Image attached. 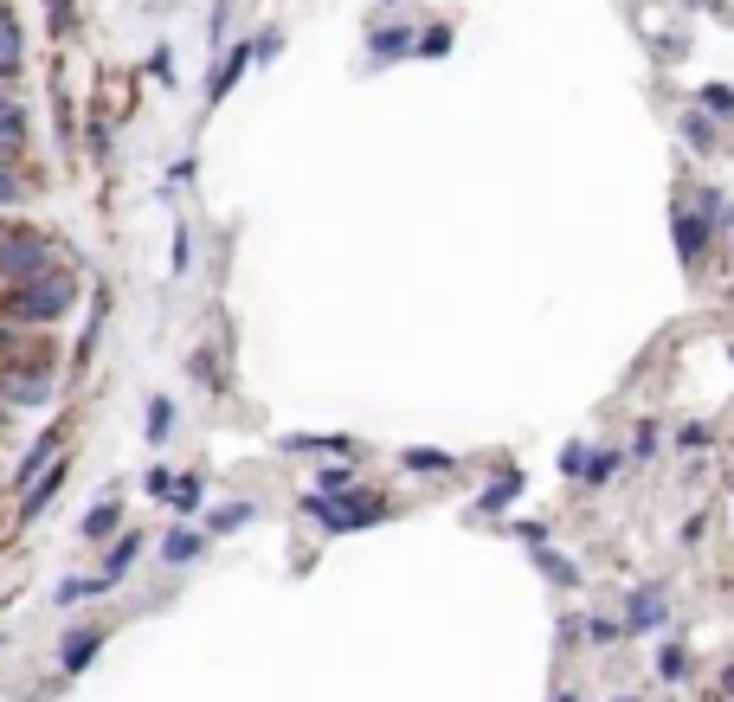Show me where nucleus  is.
I'll list each match as a JSON object with an SVG mask.
<instances>
[{
	"label": "nucleus",
	"mask_w": 734,
	"mask_h": 702,
	"mask_svg": "<svg viewBox=\"0 0 734 702\" xmlns=\"http://www.w3.org/2000/svg\"><path fill=\"white\" fill-rule=\"evenodd\" d=\"M84 296H90V290L77 278V265L59 258L52 271L0 290V323H13V329H65L77 310H84Z\"/></svg>",
	"instance_id": "obj_1"
},
{
	"label": "nucleus",
	"mask_w": 734,
	"mask_h": 702,
	"mask_svg": "<svg viewBox=\"0 0 734 702\" xmlns=\"http://www.w3.org/2000/svg\"><path fill=\"white\" fill-rule=\"evenodd\" d=\"M296 509H303L322 535H362V529H380V522L400 516V503H393L387 491H374V484H362V491H348V496L303 491L296 496Z\"/></svg>",
	"instance_id": "obj_2"
},
{
	"label": "nucleus",
	"mask_w": 734,
	"mask_h": 702,
	"mask_svg": "<svg viewBox=\"0 0 734 702\" xmlns=\"http://www.w3.org/2000/svg\"><path fill=\"white\" fill-rule=\"evenodd\" d=\"M59 265V239L46 232V226H7V239H0V290L7 283H26L39 278V271H52Z\"/></svg>",
	"instance_id": "obj_3"
},
{
	"label": "nucleus",
	"mask_w": 734,
	"mask_h": 702,
	"mask_svg": "<svg viewBox=\"0 0 734 702\" xmlns=\"http://www.w3.org/2000/svg\"><path fill=\"white\" fill-rule=\"evenodd\" d=\"M670 239H676V258H683V271H689V278H702V271H709V258H715V239H722V226H715V219H702V213L689 207V201H676V207H670Z\"/></svg>",
	"instance_id": "obj_4"
},
{
	"label": "nucleus",
	"mask_w": 734,
	"mask_h": 702,
	"mask_svg": "<svg viewBox=\"0 0 734 702\" xmlns=\"http://www.w3.org/2000/svg\"><path fill=\"white\" fill-rule=\"evenodd\" d=\"M619 626H625V638H658V632H670L676 626V606H670V593L663 586H632L625 593V613H619Z\"/></svg>",
	"instance_id": "obj_5"
},
{
	"label": "nucleus",
	"mask_w": 734,
	"mask_h": 702,
	"mask_svg": "<svg viewBox=\"0 0 734 702\" xmlns=\"http://www.w3.org/2000/svg\"><path fill=\"white\" fill-rule=\"evenodd\" d=\"M72 471H77V458L65 451V458H52V471H46L39 484H26V491L13 496V529H33L39 516H52V503H59V491L72 484Z\"/></svg>",
	"instance_id": "obj_6"
},
{
	"label": "nucleus",
	"mask_w": 734,
	"mask_h": 702,
	"mask_svg": "<svg viewBox=\"0 0 734 702\" xmlns=\"http://www.w3.org/2000/svg\"><path fill=\"white\" fill-rule=\"evenodd\" d=\"M400 59H419V26L413 20H374L367 26V65L362 71H387Z\"/></svg>",
	"instance_id": "obj_7"
},
{
	"label": "nucleus",
	"mask_w": 734,
	"mask_h": 702,
	"mask_svg": "<svg viewBox=\"0 0 734 702\" xmlns=\"http://www.w3.org/2000/svg\"><path fill=\"white\" fill-rule=\"evenodd\" d=\"M103 644H110V626H103V619H77V626H65V632H59V670H65V677H84V670L97 664Z\"/></svg>",
	"instance_id": "obj_8"
},
{
	"label": "nucleus",
	"mask_w": 734,
	"mask_h": 702,
	"mask_svg": "<svg viewBox=\"0 0 734 702\" xmlns=\"http://www.w3.org/2000/svg\"><path fill=\"white\" fill-rule=\"evenodd\" d=\"M155 555H161L168 573H187V567H200L207 555H213V535H207L200 522H174V529L155 542Z\"/></svg>",
	"instance_id": "obj_9"
},
{
	"label": "nucleus",
	"mask_w": 734,
	"mask_h": 702,
	"mask_svg": "<svg viewBox=\"0 0 734 702\" xmlns=\"http://www.w3.org/2000/svg\"><path fill=\"white\" fill-rule=\"evenodd\" d=\"M284 458H362L355 432H278Z\"/></svg>",
	"instance_id": "obj_10"
},
{
	"label": "nucleus",
	"mask_w": 734,
	"mask_h": 702,
	"mask_svg": "<svg viewBox=\"0 0 734 702\" xmlns=\"http://www.w3.org/2000/svg\"><path fill=\"white\" fill-rule=\"evenodd\" d=\"M123 529H130V509H123V496H103V503H90V509H84V522H77V542H90V548H110Z\"/></svg>",
	"instance_id": "obj_11"
},
{
	"label": "nucleus",
	"mask_w": 734,
	"mask_h": 702,
	"mask_svg": "<svg viewBox=\"0 0 734 702\" xmlns=\"http://www.w3.org/2000/svg\"><path fill=\"white\" fill-rule=\"evenodd\" d=\"M245 71H252V33H245V39H232V46L220 52V65H213V77H207V110H220L225 97L238 90V77H245Z\"/></svg>",
	"instance_id": "obj_12"
},
{
	"label": "nucleus",
	"mask_w": 734,
	"mask_h": 702,
	"mask_svg": "<svg viewBox=\"0 0 734 702\" xmlns=\"http://www.w3.org/2000/svg\"><path fill=\"white\" fill-rule=\"evenodd\" d=\"M207 491H213V471H207V464H187V471L174 477L168 516H174V522H200V509H207Z\"/></svg>",
	"instance_id": "obj_13"
},
{
	"label": "nucleus",
	"mask_w": 734,
	"mask_h": 702,
	"mask_svg": "<svg viewBox=\"0 0 734 702\" xmlns=\"http://www.w3.org/2000/svg\"><path fill=\"white\" fill-rule=\"evenodd\" d=\"M143 548H148V535L143 529H123L110 548H97V573L110 580V586H123L130 573H136V561H143Z\"/></svg>",
	"instance_id": "obj_14"
},
{
	"label": "nucleus",
	"mask_w": 734,
	"mask_h": 702,
	"mask_svg": "<svg viewBox=\"0 0 734 702\" xmlns=\"http://www.w3.org/2000/svg\"><path fill=\"white\" fill-rule=\"evenodd\" d=\"M722 130H729V123H715V117H709V110H696V104H683V110H676V136H683L689 155H722Z\"/></svg>",
	"instance_id": "obj_15"
},
{
	"label": "nucleus",
	"mask_w": 734,
	"mask_h": 702,
	"mask_svg": "<svg viewBox=\"0 0 734 702\" xmlns=\"http://www.w3.org/2000/svg\"><path fill=\"white\" fill-rule=\"evenodd\" d=\"M252 522H258V503H252V496H225V503H207V509H200V529H207L213 542L252 529Z\"/></svg>",
	"instance_id": "obj_16"
},
{
	"label": "nucleus",
	"mask_w": 734,
	"mask_h": 702,
	"mask_svg": "<svg viewBox=\"0 0 734 702\" xmlns=\"http://www.w3.org/2000/svg\"><path fill=\"white\" fill-rule=\"evenodd\" d=\"M522 484H528V477H522V464H503V458H497V464H490V484L477 491L470 509H477V516H503L515 496H522Z\"/></svg>",
	"instance_id": "obj_17"
},
{
	"label": "nucleus",
	"mask_w": 734,
	"mask_h": 702,
	"mask_svg": "<svg viewBox=\"0 0 734 702\" xmlns=\"http://www.w3.org/2000/svg\"><path fill=\"white\" fill-rule=\"evenodd\" d=\"M393 464H400L406 477H457V464H464V458H451V451H439V445H406Z\"/></svg>",
	"instance_id": "obj_18"
},
{
	"label": "nucleus",
	"mask_w": 734,
	"mask_h": 702,
	"mask_svg": "<svg viewBox=\"0 0 734 702\" xmlns=\"http://www.w3.org/2000/svg\"><path fill=\"white\" fill-rule=\"evenodd\" d=\"M619 471H632V451H625V445H592V451H587V471H580V484H587V491H605Z\"/></svg>",
	"instance_id": "obj_19"
},
{
	"label": "nucleus",
	"mask_w": 734,
	"mask_h": 702,
	"mask_svg": "<svg viewBox=\"0 0 734 702\" xmlns=\"http://www.w3.org/2000/svg\"><path fill=\"white\" fill-rule=\"evenodd\" d=\"M367 477H362V458H335V464H316V477H309V491H322V496H348V491H362Z\"/></svg>",
	"instance_id": "obj_20"
},
{
	"label": "nucleus",
	"mask_w": 734,
	"mask_h": 702,
	"mask_svg": "<svg viewBox=\"0 0 734 702\" xmlns=\"http://www.w3.org/2000/svg\"><path fill=\"white\" fill-rule=\"evenodd\" d=\"M117 586L103 580V573H65L59 586H52V606H90V600H110Z\"/></svg>",
	"instance_id": "obj_21"
},
{
	"label": "nucleus",
	"mask_w": 734,
	"mask_h": 702,
	"mask_svg": "<svg viewBox=\"0 0 734 702\" xmlns=\"http://www.w3.org/2000/svg\"><path fill=\"white\" fill-rule=\"evenodd\" d=\"M181 367H187V380H194L200 394H225V367H220V349H207V342H194Z\"/></svg>",
	"instance_id": "obj_22"
},
{
	"label": "nucleus",
	"mask_w": 734,
	"mask_h": 702,
	"mask_svg": "<svg viewBox=\"0 0 734 702\" xmlns=\"http://www.w3.org/2000/svg\"><path fill=\"white\" fill-rule=\"evenodd\" d=\"M20 65H26V33H20V20H13V7L0 0V77L13 84V77H20Z\"/></svg>",
	"instance_id": "obj_23"
},
{
	"label": "nucleus",
	"mask_w": 734,
	"mask_h": 702,
	"mask_svg": "<svg viewBox=\"0 0 734 702\" xmlns=\"http://www.w3.org/2000/svg\"><path fill=\"white\" fill-rule=\"evenodd\" d=\"M174 438V400L168 394H148V407H143V445L148 451H161Z\"/></svg>",
	"instance_id": "obj_24"
},
{
	"label": "nucleus",
	"mask_w": 734,
	"mask_h": 702,
	"mask_svg": "<svg viewBox=\"0 0 734 702\" xmlns=\"http://www.w3.org/2000/svg\"><path fill=\"white\" fill-rule=\"evenodd\" d=\"M84 161H90V168H110V161H117V130H110V117H97V110L84 117Z\"/></svg>",
	"instance_id": "obj_25"
},
{
	"label": "nucleus",
	"mask_w": 734,
	"mask_h": 702,
	"mask_svg": "<svg viewBox=\"0 0 734 702\" xmlns=\"http://www.w3.org/2000/svg\"><path fill=\"white\" fill-rule=\"evenodd\" d=\"M535 567L561 586V593H574V586H587V567H574V555H561V548H535Z\"/></svg>",
	"instance_id": "obj_26"
},
{
	"label": "nucleus",
	"mask_w": 734,
	"mask_h": 702,
	"mask_svg": "<svg viewBox=\"0 0 734 702\" xmlns=\"http://www.w3.org/2000/svg\"><path fill=\"white\" fill-rule=\"evenodd\" d=\"M625 451H632V464H658V451H663V420H638V425H632V438H625Z\"/></svg>",
	"instance_id": "obj_27"
},
{
	"label": "nucleus",
	"mask_w": 734,
	"mask_h": 702,
	"mask_svg": "<svg viewBox=\"0 0 734 702\" xmlns=\"http://www.w3.org/2000/svg\"><path fill=\"white\" fill-rule=\"evenodd\" d=\"M670 445H676L683 458H709V451H715V425H709V420H683Z\"/></svg>",
	"instance_id": "obj_28"
},
{
	"label": "nucleus",
	"mask_w": 734,
	"mask_h": 702,
	"mask_svg": "<svg viewBox=\"0 0 734 702\" xmlns=\"http://www.w3.org/2000/svg\"><path fill=\"white\" fill-rule=\"evenodd\" d=\"M689 104H696V110H709L715 123H734V84H722V77H709Z\"/></svg>",
	"instance_id": "obj_29"
},
{
	"label": "nucleus",
	"mask_w": 734,
	"mask_h": 702,
	"mask_svg": "<svg viewBox=\"0 0 734 702\" xmlns=\"http://www.w3.org/2000/svg\"><path fill=\"white\" fill-rule=\"evenodd\" d=\"M26 187H33V174H26V161H0V213L26 207Z\"/></svg>",
	"instance_id": "obj_30"
},
{
	"label": "nucleus",
	"mask_w": 734,
	"mask_h": 702,
	"mask_svg": "<svg viewBox=\"0 0 734 702\" xmlns=\"http://www.w3.org/2000/svg\"><path fill=\"white\" fill-rule=\"evenodd\" d=\"M451 46H457V26H451V20L419 26V59H451Z\"/></svg>",
	"instance_id": "obj_31"
},
{
	"label": "nucleus",
	"mask_w": 734,
	"mask_h": 702,
	"mask_svg": "<svg viewBox=\"0 0 734 702\" xmlns=\"http://www.w3.org/2000/svg\"><path fill=\"white\" fill-rule=\"evenodd\" d=\"M278 59H284V33H278V26H258V33H252V71L278 65Z\"/></svg>",
	"instance_id": "obj_32"
},
{
	"label": "nucleus",
	"mask_w": 734,
	"mask_h": 702,
	"mask_svg": "<svg viewBox=\"0 0 734 702\" xmlns=\"http://www.w3.org/2000/svg\"><path fill=\"white\" fill-rule=\"evenodd\" d=\"M174 477H181L174 464H143V496H148V503H161V509H168V496H174Z\"/></svg>",
	"instance_id": "obj_33"
},
{
	"label": "nucleus",
	"mask_w": 734,
	"mask_h": 702,
	"mask_svg": "<svg viewBox=\"0 0 734 702\" xmlns=\"http://www.w3.org/2000/svg\"><path fill=\"white\" fill-rule=\"evenodd\" d=\"M658 677H663V683H689V677H696V664H689V651H683V644H663V651H658Z\"/></svg>",
	"instance_id": "obj_34"
},
{
	"label": "nucleus",
	"mask_w": 734,
	"mask_h": 702,
	"mask_svg": "<svg viewBox=\"0 0 734 702\" xmlns=\"http://www.w3.org/2000/svg\"><path fill=\"white\" fill-rule=\"evenodd\" d=\"M46 7V33L52 39H72L77 33V0H39Z\"/></svg>",
	"instance_id": "obj_35"
},
{
	"label": "nucleus",
	"mask_w": 734,
	"mask_h": 702,
	"mask_svg": "<svg viewBox=\"0 0 734 702\" xmlns=\"http://www.w3.org/2000/svg\"><path fill=\"white\" fill-rule=\"evenodd\" d=\"M168 271H174V278L194 271V226H187V219H174V258H168Z\"/></svg>",
	"instance_id": "obj_36"
},
{
	"label": "nucleus",
	"mask_w": 734,
	"mask_h": 702,
	"mask_svg": "<svg viewBox=\"0 0 734 702\" xmlns=\"http://www.w3.org/2000/svg\"><path fill=\"white\" fill-rule=\"evenodd\" d=\"M625 638V626L612 619V613H587V644L592 651H605V644H619Z\"/></svg>",
	"instance_id": "obj_37"
},
{
	"label": "nucleus",
	"mask_w": 734,
	"mask_h": 702,
	"mask_svg": "<svg viewBox=\"0 0 734 702\" xmlns=\"http://www.w3.org/2000/svg\"><path fill=\"white\" fill-rule=\"evenodd\" d=\"M503 529H510L515 542H528V548H548V529H554V522H548V516H535V522H503Z\"/></svg>",
	"instance_id": "obj_38"
},
{
	"label": "nucleus",
	"mask_w": 734,
	"mask_h": 702,
	"mask_svg": "<svg viewBox=\"0 0 734 702\" xmlns=\"http://www.w3.org/2000/svg\"><path fill=\"white\" fill-rule=\"evenodd\" d=\"M587 438H567V451H561V477H574V484H580V471H587Z\"/></svg>",
	"instance_id": "obj_39"
},
{
	"label": "nucleus",
	"mask_w": 734,
	"mask_h": 702,
	"mask_svg": "<svg viewBox=\"0 0 734 702\" xmlns=\"http://www.w3.org/2000/svg\"><path fill=\"white\" fill-rule=\"evenodd\" d=\"M148 71H155V84H174V52L155 46V52H148Z\"/></svg>",
	"instance_id": "obj_40"
},
{
	"label": "nucleus",
	"mask_w": 734,
	"mask_h": 702,
	"mask_svg": "<svg viewBox=\"0 0 734 702\" xmlns=\"http://www.w3.org/2000/svg\"><path fill=\"white\" fill-rule=\"evenodd\" d=\"M676 7H689V13H715V20H729V26H734V7H722V0H676Z\"/></svg>",
	"instance_id": "obj_41"
},
{
	"label": "nucleus",
	"mask_w": 734,
	"mask_h": 702,
	"mask_svg": "<svg viewBox=\"0 0 734 702\" xmlns=\"http://www.w3.org/2000/svg\"><path fill=\"white\" fill-rule=\"evenodd\" d=\"M194 174H200V155H181V161L168 168V181H194Z\"/></svg>",
	"instance_id": "obj_42"
},
{
	"label": "nucleus",
	"mask_w": 734,
	"mask_h": 702,
	"mask_svg": "<svg viewBox=\"0 0 734 702\" xmlns=\"http://www.w3.org/2000/svg\"><path fill=\"white\" fill-rule=\"evenodd\" d=\"M722 239L734 245V201H729V219H722Z\"/></svg>",
	"instance_id": "obj_43"
},
{
	"label": "nucleus",
	"mask_w": 734,
	"mask_h": 702,
	"mask_svg": "<svg viewBox=\"0 0 734 702\" xmlns=\"http://www.w3.org/2000/svg\"><path fill=\"white\" fill-rule=\"evenodd\" d=\"M722 690H729V697H734V664H729V670H722Z\"/></svg>",
	"instance_id": "obj_44"
},
{
	"label": "nucleus",
	"mask_w": 734,
	"mask_h": 702,
	"mask_svg": "<svg viewBox=\"0 0 734 702\" xmlns=\"http://www.w3.org/2000/svg\"><path fill=\"white\" fill-rule=\"evenodd\" d=\"M554 702H580V697H574V690H554Z\"/></svg>",
	"instance_id": "obj_45"
},
{
	"label": "nucleus",
	"mask_w": 734,
	"mask_h": 702,
	"mask_svg": "<svg viewBox=\"0 0 734 702\" xmlns=\"http://www.w3.org/2000/svg\"><path fill=\"white\" fill-rule=\"evenodd\" d=\"M0 503H7V471H0Z\"/></svg>",
	"instance_id": "obj_46"
},
{
	"label": "nucleus",
	"mask_w": 734,
	"mask_h": 702,
	"mask_svg": "<svg viewBox=\"0 0 734 702\" xmlns=\"http://www.w3.org/2000/svg\"><path fill=\"white\" fill-rule=\"evenodd\" d=\"M612 702H645V697H612Z\"/></svg>",
	"instance_id": "obj_47"
},
{
	"label": "nucleus",
	"mask_w": 734,
	"mask_h": 702,
	"mask_svg": "<svg viewBox=\"0 0 734 702\" xmlns=\"http://www.w3.org/2000/svg\"><path fill=\"white\" fill-rule=\"evenodd\" d=\"M729 361H734V336H729Z\"/></svg>",
	"instance_id": "obj_48"
},
{
	"label": "nucleus",
	"mask_w": 734,
	"mask_h": 702,
	"mask_svg": "<svg viewBox=\"0 0 734 702\" xmlns=\"http://www.w3.org/2000/svg\"><path fill=\"white\" fill-rule=\"evenodd\" d=\"M729 496H734V471H729Z\"/></svg>",
	"instance_id": "obj_49"
},
{
	"label": "nucleus",
	"mask_w": 734,
	"mask_h": 702,
	"mask_svg": "<svg viewBox=\"0 0 734 702\" xmlns=\"http://www.w3.org/2000/svg\"><path fill=\"white\" fill-rule=\"evenodd\" d=\"M380 7H400V0H380Z\"/></svg>",
	"instance_id": "obj_50"
},
{
	"label": "nucleus",
	"mask_w": 734,
	"mask_h": 702,
	"mask_svg": "<svg viewBox=\"0 0 734 702\" xmlns=\"http://www.w3.org/2000/svg\"><path fill=\"white\" fill-rule=\"evenodd\" d=\"M0 651H7V632H0Z\"/></svg>",
	"instance_id": "obj_51"
}]
</instances>
